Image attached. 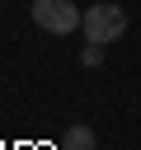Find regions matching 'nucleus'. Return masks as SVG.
I'll use <instances>...</instances> for the list:
<instances>
[{
  "label": "nucleus",
  "mask_w": 141,
  "mask_h": 150,
  "mask_svg": "<svg viewBox=\"0 0 141 150\" xmlns=\"http://www.w3.org/2000/svg\"><path fill=\"white\" fill-rule=\"evenodd\" d=\"M80 33H85V42H118L122 33H127V9L122 5H113V0H99V5H89L85 9V23H80Z\"/></svg>",
  "instance_id": "f257e3e1"
},
{
  "label": "nucleus",
  "mask_w": 141,
  "mask_h": 150,
  "mask_svg": "<svg viewBox=\"0 0 141 150\" xmlns=\"http://www.w3.org/2000/svg\"><path fill=\"white\" fill-rule=\"evenodd\" d=\"M28 14L42 33H56V38H66L85 23V9H75V0H28Z\"/></svg>",
  "instance_id": "f03ea898"
},
{
  "label": "nucleus",
  "mask_w": 141,
  "mask_h": 150,
  "mask_svg": "<svg viewBox=\"0 0 141 150\" xmlns=\"http://www.w3.org/2000/svg\"><path fill=\"white\" fill-rule=\"evenodd\" d=\"M61 150H94V127H85V122L66 127V136H61Z\"/></svg>",
  "instance_id": "7ed1b4c3"
},
{
  "label": "nucleus",
  "mask_w": 141,
  "mask_h": 150,
  "mask_svg": "<svg viewBox=\"0 0 141 150\" xmlns=\"http://www.w3.org/2000/svg\"><path fill=\"white\" fill-rule=\"evenodd\" d=\"M80 61H85V66H89V70H94V66H99V61H103V42H89V47H85V52H80Z\"/></svg>",
  "instance_id": "20e7f679"
}]
</instances>
